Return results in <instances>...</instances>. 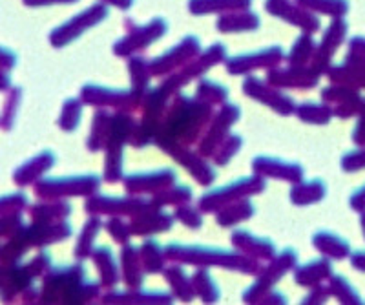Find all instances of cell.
I'll return each mask as SVG.
<instances>
[{"instance_id":"obj_1","label":"cell","mask_w":365,"mask_h":305,"mask_svg":"<svg viewBox=\"0 0 365 305\" xmlns=\"http://www.w3.org/2000/svg\"><path fill=\"white\" fill-rule=\"evenodd\" d=\"M34 274L26 267H0V296L11 300L15 294L31 281Z\"/></svg>"},{"instance_id":"obj_2","label":"cell","mask_w":365,"mask_h":305,"mask_svg":"<svg viewBox=\"0 0 365 305\" xmlns=\"http://www.w3.org/2000/svg\"><path fill=\"white\" fill-rule=\"evenodd\" d=\"M53 161L55 157L51 155V152H42L41 155H37V157H34L26 165H22V167L13 174V180L17 181L19 185L34 183L35 180H38V177L53 165Z\"/></svg>"},{"instance_id":"obj_3","label":"cell","mask_w":365,"mask_h":305,"mask_svg":"<svg viewBox=\"0 0 365 305\" xmlns=\"http://www.w3.org/2000/svg\"><path fill=\"white\" fill-rule=\"evenodd\" d=\"M28 200L24 194H9V196L0 197V216H9V214H19L26 207Z\"/></svg>"},{"instance_id":"obj_4","label":"cell","mask_w":365,"mask_h":305,"mask_svg":"<svg viewBox=\"0 0 365 305\" xmlns=\"http://www.w3.org/2000/svg\"><path fill=\"white\" fill-rule=\"evenodd\" d=\"M19 99H21V90H13L11 95H9V99L6 100V110H4V113H2V119H0V123H2V126H4V128H9V126H11V123L15 121V113H17Z\"/></svg>"},{"instance_id":"obj_5","label":"cell","mask_w":365,"mask_h":305,"mask_svg":"<svg viewBox=\"0 0 365 305\" xmlns=\"http://www.w3.org/2000/svg\"><path fill=\"white\" fill-rule=\"evenodd\" d=\"M17 63V57L11 53L9 50H4V48H0V68L2 70H11Z\"/></svg>"},{"instance_id":"obj_6","label":"cell","mask_w":365,"mask_h":305,"mask_svg":"<svg viewBox=\"0 0 365 305\" xmlns=\"http://www.w3.org/2000/svg\"><path fill=\"white\" fill-rule=\"evenodd\" d=\"M9 88V76L6 73V70L0 68V92H4V90Z\"/></svg>"},{"instance_id":"obj_7","label":"cell","mask_w":365,"mask_h":305,"mask_svg":"<svg viewBox=\"0 0 365 305\" xmlns=\"http://www.w3.org/2000/svg\"><path fill=\"white\" fill-rule=\"evenodd\" d=\"M28 6H42V4H53V2H61V0H24ZM68 2V0H63Z\"/></svg>"},{"instance_id":"obj_8","label":"cell","mask_w":365,"mask_h":305,"mask_svg":"<svg viewBox=\"0 0 365 305\" xmlns=\"http://www.w3.org/2000/svg\"><path fill=\"white\" fill-rule=\"evenodd\" d=\"M353 264L356 265V267L365 269V254H356V258L353 259Z\"/></svg>"}]
</instances>
